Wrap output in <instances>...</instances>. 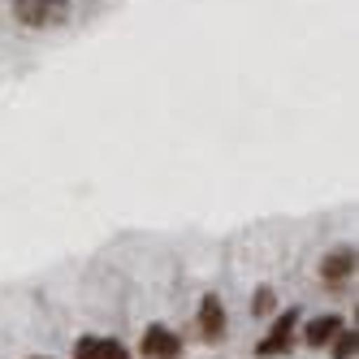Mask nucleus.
I'll use <instances>...</instances> for the list:
<instances>
[{
	"mask_svg": "<svg viewBox=\"0 0 359 359\" xmlns=\"http://www.w3.org/2000/svg\"><path fill=\"white\" fill-rule=\"evenodd\" d=\"M338 329H342L338 316H320V320L307 325V342H312V346H325V342H333V333H338Z\"/></svg>",
	"mask_w": 359,
	"mask_h": 359,
	"instance_id": "0eeeda50",
	"label": "nucleus"
},
{
	"mask_svg": "<svg viewBox=\"0 0 359 359\" xmlns=\"http://www.w3.org/2000/svg\"><path fill=\"white\" fill-rule=\"evenodd\" d=\"M199 333L208 342H221L225 338V303L217 294H208V299L199 303Z\"/></svg>",
	"mask_w": 359,
	"mask_h": 359,
	"instance_id": "7ed1b4c3",
	"label": "nucleus"
},
{
	"mask_svg": "<svg viewBox=\"0 0 359 359\" xmlns=\"http://www.w3.org/2000/svg\"><path fill=\"white\" fill-rule=\"evenodd\" d=\"M355 329H338L333 333V359H355Z\"/></svg>",
	"mask_w": 359,
	"mask_h": 359,
	"instance_id": "6e6552de",
	"label": "nucleus"
},
{
	"mask_svg": "<svg viewBox=\"0 0 359 359\" xmlns=\"http://www.w3.org/2000/svg\"><path fill=\"white\" fill-rule=\"evenodd\" d=\"M39 359H48V355H39Z\"/></svg>",
	"mask_w": 359,
	"mask_h": 359,
	"instance_id": "9d476101",
	"label": "nucleus"
},
{
	"mask_svg": "<svg viewBox=\"0 0 359 359\" xmlns=\"http://www.w3.org/2000/svg\"><path fill=\"white\" fill-rule=\"evenodd\" d=\"M13 13H18V22H27V27H53L65 13V0H13Z\"/></svg>",
	"mask_w": 359,
	"mask_h": 359,
	"instance_id": "f03ea898",
	"label": "nucleus"
},
{
	"mask_svg": "<svg viewBox=\"0 0 359 359\" xmlns=\"http://www.w3.org/2000/svg\"><path fill=\"white\" fill-rule=\"evenodd\" d=\"M294 320H299V312H286L277 325H273V333L260 342V355H277V351H290V329H294Z\"/></svg>",
	"mask_w": 359,
	"mask_h": 359,
	"instance_id": "423d86ee",
	"label": "nucleus"
},
{
	"mask_svg": "<svg viewBox=\"0 0 359 359\" xmlns=\"http://www.w3.org/2000/svg\"><path fill=\"white\" fill-rule=\"evenodd\" d=\"M269 307H273V294H269V290H260V299H255V312H269Z\"/></svg>",
	"mask_w": 359,
	"mask_h": 359,
	"instance_id": "1a4fd4ad",
	"label": "nucleus"
},
{
	"mask_svg": "<svg viewBox=\"0 0 359 359\" xmlns=\"http://www.w3.org/2000/svg\"><path fill=\"white\" fill-rule=\"evenodd\" d=\"M351 273H355V247H338V251L325 255V264H320L325 281H346Z\"/></svg>",
	"mask_w": 359,
	"mask_h": 359,
	"instance_id": "39448f33",
	"label": "nucleus"
},
{
	"mask_svg": "<svg viewBox=\"0 0 359 359\" xmlns=\"http://www.w3.org/2000/svg\"><path fill=\"white\" fill-rule=\"evenodd\" d=\"M74 359H130V351H126L117 338H79Z\"/></svg>",
	"mask_w": 359,
	"mask_h": 359,
	"instance_id": "20e7f679",
	"label": "nucleus"
},
{
	"mask_svg": "<svg viewBox=\"0 0 359 359\" xmlns=\"http://www.w3.org/2000/svg\"><path fill=\"white\" fill-rule=\"evenodd\" d=\"M139 346H143V359H177L182 355V338L169 325H147Z\"/></svg>",
	"mask_w": 359,
	"mask_h": 359,
	"instance_id": "f257e3e1",
	"label": "nucleus"
}]
</instances>
